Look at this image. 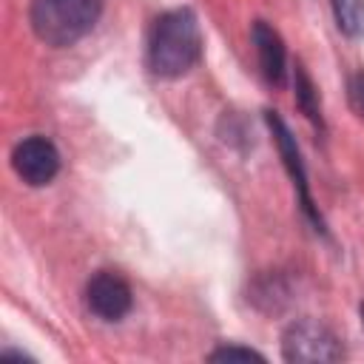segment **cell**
Instances as JSON below:
<instances>
[{"label":"cell","instance_id":"cell-1","mask_svg":"<svg viewBox=\"0 0 364 364\" xmlns=\"http://www.w3.org/2000/svg\"><path fill=\"white\" fill-rule=\"evenodd\" d=\"M202 57V31L191 9H171L154 20L148 37V68L162 80L188 74Z\"/></svg>","mask_w":364,"mask_h":364},{"label":"cell","instance_id":"cell-2","mask_svg":"<svg viewBox=\"0 0 364 364\" xmlns=\"http://www.w3.org/2000/svg\"><path fill=\"white\" fill-rule=\"evenodd\" d=\"M102 0H31L28 23L40 43L68 48L80 43L100 20Z\"/></svg>","mask_w":364,"mask_h":364},{"label":"cell","instance_id":"cell-3","mask_svg":"<svg viewBox=\"0 0 364 364\" xmlns=\"http://www.w3.org/2000/svg\"><path fill=\"white\" fill-rule=\"evenodd\" d=\"M282 358L293 364L307 361H338L344 358L341 338L316 318H296L282 333Z\"/></svg>","mask_w":364,"mask_h":364},{"label":"cell","instance_id":"cell-4","mask_svg":"<svg viewBox=\"0 0 364 364\" xmlns=\"http://www.w3.org/2000/svg\"><path fill=\"white\" fill-rule=\"evenodd\" d=\"M264 119H267V128H270L273 142L279 148V156L284 162V171L293 179V188H296V196H299V205H301L304 216L316 225L318 233H327V225H324V219H321V213H318V208H316V202L310 196V188H307V171H304V162H301V151L296 145V136L290 134L287 122L276 111H264Z\"/></svg>","mask_w":364,"mask_h":364},{"label":"cell","instance_id":"cell-5","mask_svg":"<svg viewBox=\"0 0 364 364\" xmlns=\"http://www.w3.org/2000/svg\"><path fill=\"white\" fill-rule=\"evenodd\" d=\"M85 307L100 321H122L134 307L131 284L117 270H97L85 284Z\"/></svg>","mask_w":364,"mask_h":364},{"label":"cell","instance_id":"cell-6","mask_svg":"<svg viewBox=\"0 0 364 364\" xmlns=\"http://www.w3.org/2000/svg\"><path fill=\"white\" fill-rule=\"evenodd\" d=\"M11 168L28 188H43L60 173V151L40 134L26 136L11 151Z\"/></svg>","mask_w":364,"mask_h":364},{"label":"cell","instance_id":"cell-7","mask_svg":"<svg viewBox=\"0 0 364 364\" xmlns=\"http://www.w3.org/2000/svg\"><path fill=\"white\" fill-rule=\"evenodd\" d=\"M250 40H253V48L259 57V71H262L264 82L273 88H282L284 77H287V51H284L279 31L273 26H267L264 20H256L250 26Z\"/></svg>","mask_w":364,"mask_h":364},{"label":"cell","instance_id":"cell-8","mask_svg":"<svg viewBox=\"0 0 364 364\" xmlns=\"http://www.w3.org/2000/svg\"><path fill=\"white\" fill-rule=\"evenodd\" d=\"M293 88H296V105L299 111L316 125V128H324V119H321V108H318V94H316V85L310 80V74L296 65V77H293Z\"/></svg>","mask_w":364,"mask_h":364},{"label":"cell","instance_id":"cell-9","mask_svg":"<svg viewBox=\"0 0 364 364\" xmlns=\"http://www.w3.org/2000/svg\"><path fill=\"white\" fill-rule=\"evenodd\" d=\"M330 9L344 37L355 40L364 34V0H330Z\"/></svg>","mask_w":364,"mask_h":364},{"label":"cell","instance_id":"cell-10","mask_svg":"<svg viewBox=\"0 0 364 364\" xmlns=\"http://www.w3.org/2000/svg\"><path fill=\"white\" fill-rule=\"evenodd\" d=\"M208 361H264L262 353L250 350V347H236V344H225V347H216Z\"/></svg>","mask_w":364,"mask_h":364},{"label":"cell","instance_id":"cell-11","mask_svg":"<svg viewBox=\"0 0 364 364\" xmlns=\"http://www.w3.org/2000/svg\"><path fill=\"white\" fill-rule=\"evenodd\" d=\"M347 97H350L353 111L364 119V71H358V74L350 77V82H347Z\"/></svg>","mask_w":364,"mask_h":364},{"label":"cell","instance_id":"cell-12","mask_svg":"<svg viewBox=\"0 0 364 364\" xmlns=\"http://www.w3.org/2000/svg\"><path fill=\"white\" fill-rule=\"evenodd\" d=\"M361 324H364V304H361Z\"/></svg>","mask_w":364,"mask_h":364}]
</instances>
